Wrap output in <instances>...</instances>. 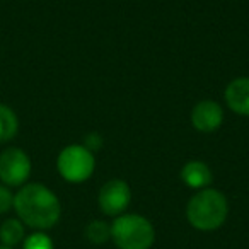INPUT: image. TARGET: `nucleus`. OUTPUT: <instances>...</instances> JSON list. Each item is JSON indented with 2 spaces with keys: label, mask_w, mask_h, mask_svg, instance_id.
<instances>
[{
  "label": "nucleus",
  "mask_w": 249,
  "mask_h": 249,
  "mask_svg": "<svg viewBox=\"0 0 249 249\" xmlns=\"http://www.w3.org/2000/svg\"><path fill=\"white\" fill-rule=\"evenodd\" d=\"M227 106L234 113L249 116V77H237L225 89Z\"/></svg>",
  "instance_id": "nucleus-8"
},
{
  "label": "nucleus",
  "mask_w": 249,
  "mask_h": 249,
  "mask_svg": "<svg viewBox=\"0 0 249 249\" xmlns=\"http://www.w3.org/2000/svg\"><path fill=\"white\" fill-rule=\"evenodd\" d=\"M130 200H132V191L123 179L107 181L101 188L99 196H97L99 208L111 217H120L130 205Z\"/></svg>",
  "instance_id": "nucleus-6"
},
{
  "label": "nucleus",
  "mask_w": 249,
  "mask_h": 249,
  "mask_svg": "<svg viewBox=\"0 0 249 249\" xmlns=\"http://www.w3.org/2000/svg\"><path fill=\"white\" fill-rule=\"evenodd\" d=\"M86 237L92 244H104L111 239V225L103 220H92L86 227Z\"/></svg>",
  "instance_id": "nucleus-12"
},
{
  "label": "nucleus",
  "mask_w": 249,
  "mask_h": 249,
  "mask_svg": "<svg viewBox=\"0 0 249 249\" xmlns=\"http://www.w3.org/2000/svg\"><path fill=\"white\" fill-rule=\"evenodd\" d=\"M24 239V224L19 218H9L0 225V241L2 246L14 248Z\"/></svg>",
  "instance_id": "nucleus-10"
},
{
  "label": "nucleus",
  "mask_w": 249,
  "mask_h": 249,
  "mask_svg": "<svg viewBox=\"0 0 249 249\" xmlns=\"http://www.w3.org/2000/svg\"><path fill=\"white\" fill-rule=\"evenodd\" d=\"M229 213L227 198L218 190L205 188L200 190L188 201L186 217L188 222L198 231H215L225 222Z\"/></svg>",
  "instance_id": "nucleus-2"
},
{
  "label": "nucleus",
  "mask_w": 249,
  "mask_h": 249,
  "mask_svg": "<svg viewBox=\"0 0 249 249\" xmlns=\"http://www.w3.org/2000/svg\"><path fill=\"white\" fill-rule=\"evenodd\" d=\"M111 239L120 249H150L156 241V231L142 215L121 213L111 224Z\"/></svg>",
  "instance_id": "nucleus-3"
},
{
  "label": "nucleus",
  "mask_w": 249,
  "mask_h": 249,
  "mask_svg": "<svg viewBox=\"0 0 249 249\" xmlns=\"http://www.w3.org/2000/svg\"><path fill=\"white\" fill-rule=\"evenodd\" d=\"M224 121V111L215 101H201L191 111V124L201 133L215 132Z\"/></svg>",
  "instance_id": "nucleus-7"
},
{
  "label": "nucleus",
  "mask_w": 249,
  "mask_h": 249,
  "mask_svg": "<svg viewBox=\"0 0 249 249\" xmlns=\"http://www.w3.org/2000/svg\"><path fill=\"white\" fill-rule=\"evenodd\" d=\"M31 174V159L18 147L0 154V179L5 186H22Z\"/></svg>",
  "instance_id": "nucleus-5"
},
{
  "label": "nucleus",
  "mask_w": 249,
  "mask_h": 249,
  "mask_svg": "<svg viewBox=\"0 0 249 249\" xmlns=\"http://www.w3.org/2000/svg\"><path fill=\"white\" fill-rule=\"evenodd\" d=\"M24 249H53V241L43 232H36L26 237Z\"/></svg>",
  "instance_id": "nucleus-13"
},
{
  "label": "nucleus",
  "mask_w": 249,
  "mask_h": 249,
  "mask_svg": "<svg viewBox=\"0 0 249 249\" xmlns=\"http://www.w3.org/2000/svg\"><path fill=\"white\" fill-rule=\"evenodd\" d=\"M56 167L69 183H84L89 179L96 167L94 154L84 145H69L60 152Z\"/></svg>",
  "instance_id": "nucleus-4"
},
{
  "label": "nucleus",
  "mask_w": 249,
  "mask_h": 249,
  "mask_svg": "<svg viewBox=\"0 0 249 249\" xmlns=\"http://www.w3.org/2000/svg\"><path fill=\"white\" fill-rule=\"evenodd\" d=\"M14 207V195L5 184H0V215Z\"/></svg>",
  "instance_id": "nucleus-14"
},
{
  "label": "nucleus",
  "mask_w": 249,
  "mask_h": 249,
  "mask_svg": "<svg viewBox=\"0 0 249 249\" xmlns=\"http://www.w3.org/2000/svg\"><path fill=\"white\" fill-rule=\"evenodd\" d=\"M84 147H87L90 152L99 150L101 147H103V139H101V135H97V133H89V135L86 137V143H84Z\"/></svg>",
  "instance_id": "nucleus-15"
},
{
  "label": "nucleus",
  "mask_w": 249,
  "mask_h": 249,
  "mask_svg": "<svg viewBox=\"0 0 249 249\" xmlns=\"http://www.w3.org/2000/svg\"><path fill=\"white\" fill-rule=\"evenodd\" d=\"M181 179L195 190H205L212 183V171L201 160H190L181 169Z\"/></svg>",
  "instance_id": "nucleus-9"
},
{
  "label": "nucleus",
  "mask_w": 249,
  "mask_h": 249,
  "mask_svg": "<svg viewBox=\"0 0 249 249\" xmlns=\"http://www.w3.org/2000/svg\"><path fill=\"white\" fill-rule=\"evenodd\" d=\"M14 208L22 224L38 231L52 229L62 213L56 195L39 183L22 186L18 195H14Z\"/></svg>",
  "instance_id": "nucleus-1"
},
{
  "label": "nucleus",
  "mask_w": 249,
  "mask_h": 249,
  "mask_svg": "<svg viewBox=\"0 0 249 249\" xmlns=\"http://www.w3.org/2000/svg\"><path fill=\"white\" fill-rule=\"evenodd\" d=\"M19 128V121L16 113L7 106L0 104V142H9L14 139Z\"/></svg>",
  "instance_id": "nucleus-11"
},
{
  "label": "nucleus",
  "mask_w": 249,
  "mask_h": 249,
  "mask_svg": "<svg viewBox=\"0 0 249 249\" xmlns=\"http://www.w3.org/2000/svg\"><path fill=\"white\" fill-rule=\"evenodd\" d=\"M0 249H12V248H9V246H0Z\"/></svg>",
  "instance_id": "nucleus-16"
}]
</instances>
